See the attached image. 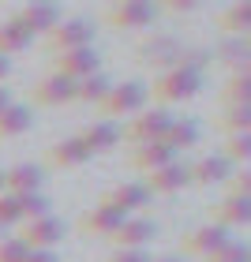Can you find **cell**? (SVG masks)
<instances>
[{
  "label": "cell",
  "mask_w": 251,
  "mask_h": 262,
  "mask_svg": "<svg viewBox=\"0 0 251 262\" xmlns=\"http://www.w3.org/2000/svg\"><path fill=\"white\" fill-rule=\"evenodd\" d=\"M94 34H98L94 19L75 15V19H60L45 34V41H49L53 56H60V53H71V49H94Z\"/></svg>",
  "instance_id": "1"
},
{
  "label": "cell",
  "mask_w": 251,
  "mask_h": 262,
  "mask_svg": "<svg viewBox=\"0 0 251 262\" xmlns=\"http://www.w3.org/2000/svg\"><path fill=\"white\" fill-rule=\"evenodd\" d=\"M202 90V75L199 71H191V68H169V71H161L158 79H154V98L158 101H187V98H195V94Z\"/></svg>",
  "instance_id": "2"
},
{
  "label": "cell",
  "mask_w": 251,
  "mask_h": 262,
  "mask_svg": "<svg viewBox=\"0 0 251 262\" xmlns=\"http://www.w3.org/2000/svg\"><path fill=\"white\" fill-rule=\"evenodd\" d=\"M147 101H150V86L147 82H139V79H128V82H113V90L105 94V101L98 105L101 113H109V116H124V113H142L147 109Z\"/></svg>",
  "instance_id": "3"
},
{
  "label": "cell",
  "mask_w": 251,
  "mask_h": 262,
  "mask_svg": "<svg viewBox=\"0 0 251 262\" xmlns=\"http://www.w3.org/2000/svg\"><path fill=\"white\" fill-rule=\"evenodd\" d=\"M154 15H158V8L147 4V0H120V4L105 8V23L116 30H142L154 23Z\"/></svg>",
  "instance_id": "4"
},
{
  "label": "cell",
  "mask_w": 251,
  "mask_h": 262,
  "mask_svg": "<svg viewBox=\"0 0 251 262\" xmlns=\"http://www.w3.org/2000/svg\"><path fill=\"white\" fill-rule=\"evenodd\" d=\"M128 221V213L105 206V202H94V206L79 217V232L94 236V240H113L116 232H120V225Z\"/></svg>",
  "instance_id": "5"
},
{
  "label": "cell",
  "mask_w": 251,
  "mask_h": 262,
  "mask_svg": "<svg viewBox=\"0 0 251 262\" xmlns=\"http://www.w3.org/2000/svg\"><path fill=\"white\" fill-rule=\"evenodd\" d=\"M169 124H173V116L165 113V109L139 113L135 120L124 127V139H131L135 146H142V142H161V139H165V131H169Z\"/></svg>",
  "instance_id": "6"
},
{
  "label": "cell",
  "mask_w": 251,
  "mask_h": 262,
  "mask_svg": "<svg viewBox=\"0 0 251 262\" xmlns=\"http://www.w3.org/2000/svg\"><path fill=\"white\" fill-rule=\"evenodd\" d=\"M64 232H68V229H64V221H60V217H53V213H49V217L27 221V229L19 232V240L27 244L30 251H53V247L64 240Z\"/></svg>",
  "instance_id": "7"
},
{
  "label": "cell",
  "mask_w": 251,
  "mask_h": 262,
  "mask_svg": "<svg viewBox=\"0 0 251 262\" xmlns=\"http://www.w3.org/2000/svg\"><path fill=\"white\" fill-rule=\"evenodd\" d=\"M101 71V53L94 49H71V53H60L56 56V75H64L71 82H82L90 75Z\"/></svg>",
  "instance_id": "8"
},
{
  "label": "cell",
  "mask_w": 251,
  "mask_h": 262,
  "mask_svg": "<svg viewBox=\"0 0 251 262\" xmlns=\"http://www.w3.org/2000/svg\"><path fill=\"white\" fill-rule=\"evenodd\" d=\"M98 202H105V206H113V210H120V213H139V210H147L154 195L147 191V184H116L109 195H101Z\"/></svg>",
  "instance_id": "9"
},
{
  "label": "cell",
  "mask_w": 251,
  "mask_h": 262,
  "mask_svg": "<svg viewBox=\"0 0 251 262\" xmlns=\"http://www.w3.org/2000/svg\"><path fill=\"white\" fill-rule=\"evenodd\" d=\"M158 236V225H154L150 217H128L120 225V232L113 236L116 251H147V244Z\"/></svg>",
  "instance_id": "10"
},
{
  "label": "cell",
  "mask_w": 251,
  "mask_h": 262,
  "mask_svg": "<svg viewBox=\"0 0 251 262\" xmlns=\"http://www.w3.org/2000/svg\"><path fill=\"white\" fill-rule=\"evenodd\" d=\"M229 240H233L229 229H221V225H202V229H191V232L184 236V251H187V255L210 258L214 251H221Z\"/></svg>",
  "instance_id": "11"
},
{
  "label": "cell",
  "mask_w": 251,
  "mask_h": 262,
  "mask_svg": "<svg viewBox=\"0 0 251 262\" xmlns=\"http://www.w3.org/2000/svg\"><path fill=\"white\" fill-rule=\"evenodd\" d=\"M41 184H45V169L34 165V161L11 165L4 172V191L8 195H34V191H41Z\"/></svg>",
  "instance_id": "12"
},
{
  "label": "cell",
  "mask_w": 251,
  "mask_h": 262,
  "mask_svg": "<svg viewBox=\"0 0 251 262\" xmlns=\"http://www.w3.org/2000/svg\"><path fill=\"white\" fill-rule=\"evenodd\" d=\"M173 161H180V154H176L169 142H142V146H135V154H131V165H135L139 172H158L165 169V165H173Z\"/></svg>",
  "instance_id": "13"
},
{
  "label": "cell",
  "mask_w": 251,
  "mask_h": 262,
  "mask_svg": "<svg viewBox=\"0 0 251 262\" xmlns=\"http://www.w3.org/2000/svg\"><path fill=\"white\" fill-rule=\"evenodd\" d=\"M187 184H191V172H187L184 161H173V165H165V169L147 176V191L150 195H176V191H184Z\"/></svg>",
  "instance_id": "14"
},
{
  "label": "cell",
  "mask_w": 251,
  "mask_h": 262,
  "mask_svg": "<svg viewBox=\"0 0 251 262\" xmlns=\"http://www.w3.org/2000/svg\"><path fill=\"white\" fill-rule=\"evenodd\" d=\"M15 19L23 23V30H27V34L38 38V34H49L64 15H60V8H56V4H27Z\"/></svg>",
  "instance_id": "15"
},
{
  "label": "cell",
  "mask_w": 251,
  "mask_h": 262,
  "mask_svg": "<svg viewBox=\"0 0 251 262\" xmlns=\"http://www.w3.org/2000/svg\"><path fill=\"white\" fill-rule=\"evenodd\" d=\"M214 225L221 229H247L251 225V199H240V195H225L214 210Z\"/></svg>",
  "instance_id": "16"
},
{
  "label": "cell",
  "mask_w": 251,
  "mask_h": 262,
  "mask_svg": "<svg viewBox=\"0 0 251 262\" xmlns=\"http://www.w3.org/2000/svg\"><path fill=\"white\" fill-rule=\"evenodd\" d=\"M191 172V184H202V187H214V184H225L233 176V165L221 158V154H210V158H199L195 165H187Z\"/></svg>",
  "instance_id": "17"
},
{
  "label": "cell",
  "mask_w": 251,
  "mask_h": 262,
  "mask_svg": "<svg viewBox=\"0 0 251 262\" xmlns=\"http://www.w3.org/2000/svg\"><path fill=\"white\" fill-rule=\"evenodd\" d=\"M90 158H94V154L82 146L79 135L60 139V142H53V146H49V165H56V169H79V165H87Z\"/></svg>",
  "instance_id": "18"
},
{
  "label": "cell",
  "mask_w": 251,
  "mask_h": 262,
  "mask_svg": "<svg viewBox=\"0 0 251 262\" xmlns=\"http://www.w3.org/2000/svg\"><path fill=\"white\" fill-rule=\"evenodd\" d=\"M75 86L79 82H71L64 75H49L34 86V101L38 105H68V101H75Z\"/></svg>",
  "instance_id": "19"
},
{
  "label": "cell",
  "mask_w": 251,
  "mask_h": 262,
  "mask_svg": "<svg viewBox=\"0 0 251 262\" xmlns=\"http://www.w3.org/2000/svg\"><path fill=\"white\" fill-rule=\"evenodd\" d=\"M180 53H184V45L176 38H154V41L142 45V60L154 64V68H165V71L180 64Z\"/></svg>",
  "instance_id": "20"
},
{
  "label": "cell",
  "mask_w": 251,
  "mask_h": 262,
  "mask_svg": "<svg viewBox=\"0 0 251 262\" xmlns=\"http://www.w3.org/2000/svg\"><path fill=\"white\" fill-rule=\"evenodd\" d=\"M34 127V109L30 105H19L11 101L4 113H0V139H15V135H27Z\"/></svg>",
  "instance_id": "21"
},
{
  "label": "cell",
  "mask_w": 251,
  "mask_h": 262,
  "mask_svg": "<svg viewBox=\"0 0 251 262\" xmlns=\"http://www.w3.org/2000/svg\"><path fill=\"white\" fill-rule=\"evenodd\" d=\"M79 139H82V146H87L90 154H105V150H113L116 142H120V127H116L113 120H101V124H90Z\"/></svg>",
  "instance_id": "22"
},
{
  "label": "cell",
  "mask_w": 251,
  "mask_h": 262,
  "mask_svg": "<svg viewBox=\"0 0 251 262\" xmlns=\"http://www.w3.org/2000/svg\"><path fill=\"white\" fill-rule=\"evenodd\" d=\"M34 45V34L23 30L19 19H4L0 23V56H11V53H23Z\"/></svg>",
  "instance_id": "23"
},
{
  "label": "cell",
  "mask_w": 251,
  "mask_h": 262,
  "mask_svg": "<svg viewBox=\"0 0 251 262\" xmlns=\"http://www.w3.org/2000/svg\"><path fill=\"white\" fill-rule=\"evenodd\" d=\"M165 142H169L176 154L199 146V124H191V120H173L169 131H165Z\"/></svg>",
  "instance_id": "24"
},
{
  "label": "cell",
  "mask_w": 251,
  "mask_h": 262,
  "mask_svg": "<svg viewBox=\"0 0 251 262\" xmlns=\"http://www.w3.org/2000/svg\"><path fill=\"white\" fill-rule=\"evenodd\" d=\"M109 90H113V82H109V79H105L101 71H98V75L82 79L79 86H75V101H87V105H101V101H105V94H109Z\"/></svg>",
  "instance_id": "25"
},
{
  "label": "cell",
  "mask_w": 251,
  "mask_h": 262,
  "mask_svg": "<svg viewBox=\"0 0 251 262\" xmlns=\"http://www.w3.org/2000/svg\"><path fill=\"white\" fill-rule=\"evenodd\" d=\"M247 27H251V4H247V0L233 4V8L221 15V30H225V34H233V38H244Z\"/></svg>",
  "instance_id": "26"
},
{
  "label": "cell",
  "mask_w": 251,
  "mask_h": 262,
  "mask_svg": "<svg viewBox=\"0 0 251 262\" xmlns=\"http://www.w3.org/2000/svg\"><path fill=\"white\" fill-rule=\"evenodd\" d=\"M221 98H225V105H251V71H233Z\"/></svg>",
  "instance_id": "27"
},
{
  "label": "cell",
  "mask_w": 251,
  "mask_h": 262,
  "mask_svg": "<svg viewBox=\"0 0 251 262\" xmlns=\"http://www.w3.org/2000/svg\"><path fill=\"white\" fill-rule=\"evenodd\" d=\"M15 202H19L23 221H38V217H49V213H53V202L45 199L41 191H34V195H15Z\"/></svg>",
  "instance_id": "28"
},
{
  "label": "cell",
  "mask_w": 251,
  "mask_h": 262,
  "mask_svg": "<svg viewBox=\"0 0 251 262\" xmlns=\"http://www.w3.org/2000/svg\"><path fill=\"white\" fill-rule=\"evenodd\" d=\"M221 127L229 131V135H244V131H251V105H225Z\"/></svg>",
  "instance_id": "29"
},
{
  "label": "cell",
  "mask_w": 251,
  "mask_h": 262,
  "mask_svg": "<svg viewBox=\"0 0 251 262\" xmlns=\"http://www.w3.org/2000/svg\"><path fill=\"white\" fill-rule=\"evenodd\" d=\"M214 60H225V64H233L236 71H247V41L244 38L225 41L221 49H214Z\"/></svg>",
  "instance_id": "30"
},
{
  "label": "cell",
  "mask_w": 251,
  "mask_h": 262,
  "mask_svg": "<svg viewBox=\"0 0 251 262\" xmlns=\"http://www.w3.org/2000/svg\"><path fill=\"white\" fill-rule=\"evenodd\" d=\"M225 161H244L247 165V158H251V131H244V135H229V142H225V154H221Z\"/></svg>",
  "instance_id": "31"
},
{
  "label": "cell",
  "mask_w": 251,
  "mask_h": 262,
  "mask_svg": "<svg viewBox=\"0 0 251 262\" xmlns=\"http://www.w3.org/2000/svg\"><path fill=\"white\" fill-rule=\"evenodd\" d=\"M206 262H251V247L240 244V240H229L221 251H214Z\"/></svg>",
  "instance_id": "32"
},
{
  "label": "cell",
  "mask_w": 251,
  "mask_h": 262,
  "mask_svg": "<svg viewBox=\"0 0 251 262\" xmlns=\"http://www.w3.org/2000/svg\"><path fill=\"white\" fill-rule=\"evenodd\" d=\"M30 247L19 240V236H8V240H0V262H27Z\"/></svg>",
  "instance_id": "33"
},
{
  "label": "cell",
  "mask_w": 251,
  "mask_h": 262,
  "mask_svg": "<svg viewBox=\"0 0 251 262\" xmlns=\"http://www.w3.org/2000/svg\"><path fill=\"white\" fill-rule=\"evenodd\" d=\"M23 221V213H19V202H15V195H0V229H11V225H19Z\"/></svg>",
  "instance_id": "34"
},
{
  "label": "cell",
  "mask_w": 251,
  "mask_h": 262,
  "mask_svg": "<svg viewBox=\"0 0 251 262\" xmlns=\"http://www.w3.org/2000/svg\"><path fill=\"white\" fill-rule=\"evenodd\" d=\"M229 184H233V191L229 195H240V199H251V172H233L229 176Z\"/></svg>",
  "instance_id": "35"
},
{
  "label": "cell",
  "mask_w": 251,
  "mask_h": 262,
  "mask_svg": "<svg viewBox=\"0 0 251 262\" xmlns=\"http://www.w3.org/2000/svg\"><path fill=\"white\" fill-rule=\"evenodd\" d=\"M105 262H154L150 251H113Z\"/></svg>",
  "instance_id": "36"
},
{
  "label": "cell",
  "mask_w": 251,
  "mask_h": 262,
  "mask_svg": "<svg viewBox=\"0 0 251 262\" xmlns=\"http://www.w3.org/2000/svg\"><path fill=\"white\" fill-rule=\"evenodd\" d=\"M199 4L195 0H165V11H176V15H184V11H195Z\"/></svg>",
  "instance_id": "37"
},
{
  "label": "cell",
  "mask_w": 251,
  "mask_h": 262,
  "mask_svg": "<svg viewBox=\"0 0 251 262\" xmlns=\"http://www.w3.org/2000/svg\"><path fill=\"white\" fill-rule=\"evenodd\" d=\"M27 262H60V258H56V251H30Z\"/></svg>",
  "instance_id": "38"
},
{
  "label": "cell",
  "mask_w": 251,
  "mask_h": 262,
  "mask_svg": "<svg viewBox=\"0 0 251 262\" xmlns=\"http://www.w3.org/2000/svg\"><path fill=\"white\" fill-rule=\"evenodd\" d=\"M8 75H11V56H0V86H4Z\"/></svg>",
  "instance_id": "39"
},
{
  "label": "cell",
  "mask_w": 251,
  "mask_h": 262,
  "mask_svg": "<svg viewBox=\"0 0 251 262\" xmlns=\"http://www.w3.org/2000/svg\"><path fill=\"white\" fill-rule=\"evenodd\" d=\"M8 105H11V90H8V86H0V113H4Z\"/></svg>",
  "instance_id": "40"
},
{
  "label": "cell",
  "mask_w": 251,
  "mask_h": 262,
  "mask_svg": "<svg viewBox=\"0 0 251 262\" xmlns=\"http://www.w3.org/2000/svg\"><path fill=\"white\" fill-rule=\"evenodd\" d=\"M154 262H180V258H176V255H165V258H154Z\"/></svg>",
  "instance_id": "41"
},
{
  "label": "cell",
  "mask_w": 251,
  "mask_h": 262,
  "mask_svg": "<svg viewBox=\"0 0 251 262\" xmlns=\"http://www.w3.org/2000/svg\"><path fill=\"white\" fill-rule=\"evenodd\" d=\"M0 195H4V172H0Z\"/></svg>",
  "instance_id": "42"
}]
</instances>
